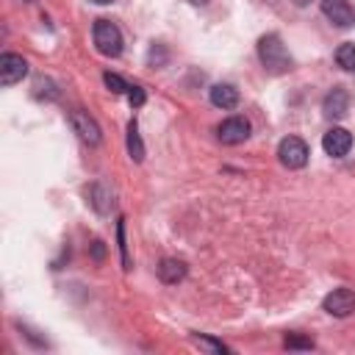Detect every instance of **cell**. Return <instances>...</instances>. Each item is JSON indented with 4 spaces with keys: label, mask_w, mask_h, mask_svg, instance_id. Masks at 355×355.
Segmentation results:
<instances>
[{
    "label": "cell",
    "mask_w": 355,
    "mask_h": 355,
    "mask_svg": "<svg viewBox=\"0 0 355 355\" xmlns=\"http://www.w3.org/2000/svg\"><path fill=\"white\" fill-rule=\"evenodd\" d=\"M258 58H261L263 69L272 75H283L291 69V55H288V50L277 33H266L258 39Z\"/></svg>",
    "instance_id": "obj_1"
},
{
    "label": "cell",
    "mask_w": 355,
    "mask_h": 355,
    "mask_svg": "<svg viewBox=\"0 0 355 355\" xmlns=\"http://www.w3.org/2000/svg\"><path fill=\"white\" fill-rule=\"evenodd\" d=\"M92 36H94V47L103 53V55H108V58H116L119 53H122V33H119V28L111 22V19H97L94 22V28H92Z\"/></svg>",
    "instance_id": "obj_2"
},
{
    "label": "cell",
    "mask_w": 355,
    "mask_h": 355,
    "mask_svg": "<svg viewBox=\"0 0 355 355\" xmlns=\"http://www.w3.org/2000/svg\"><path fill=\"white\" fill-rule=\"evenodd\" d=\"M308 144L302 141V139H297V136H286L280 144H277V158H280V164L283 166H288V169H302L305 164H308Z\"/></svg>",
    "instance_id": "obj_3"
},
{
    "label": "cell",
    "mask_w": 355,
    "mask_h": 355,
    "mask_svg": "<svg viewBox=\"0 0 355 355\" xmlns=\"http://www.w3.org/2000/svg\"><path fill=\"white\" fill-rule=\"evenodd\" d=\"M28 75V61L17 53H3L0 55V83L3 86H14Z\"/></svg>",
    "instance_id": "obj_4"
},
{
    "label": "cell",
    "mask_w": 355,
    "mask_h": 355,
    "mask_svg": "<svg viewBox=\"0 0 355 355\" xmlns=\"http://www.w3.org/2000/svg\"><path fill=\"white\" fill-rule=\"evenodd\" d=\"M322 308H324L330 316L344 319V316H349V313L355 311V294H352L349 288H333V291L322 300Z\"/></svg>",
    "instance_id": "obj_5"
},
{
    "label": "cell",
    "mask_w": 355,
    "mask_h": 355,
    "mask_svg": "<svg viewBox=\"0 0 355 355\" xmlns=\"http://www.w3.org/2000/svg\"><path fill=\"white\" fill-rule=\"evenodd\" d=\"M322 14L336 28H352L355 25V8L347 0H322Z\"/></svg>",
    "instance_id": "obj_6"
},
{
    "label": "cell",
    "mask_w": 355,
    "mask_h": 355,
    "mask_svg": "<svg viewBox=\"0 0 355 355\" xmlns=\"http://www.w3.org/2000/svg\"><path fill=\"white\" fill-rule=\"evenodd\" d=\"M69 122H72V128H75V133L86 141V144H100V139H103V130H100V125L86 114V111H72L69 114Z\"/></svg>",
    "instance_id": "obj_7"
},
{
    "label": "cell",
    "mask_w": 355,
    "mask_h": 355,
    "mask_svg": "<svg viewBox=\"0 0 355 355\" xmlns=\"http://www.w3.org/2000/svg\"><path fill=\"white\" fill-rule=\"evenodd\" d=\"M216 136L222 144H241L250 136V122L244 116H230L216 128Z\"/></svg>",
    "instance_id": "obj_8"
},
{
    "label": "cell",
    "mask_w": 355,
    "mask_h": 355,
    "mask_svg": "<svg viewBox=\"0 0 355 355\" xmlns=\"http://www.w3.org/2000/svg\"><path fill=\"white\" fill-rule=\"evenodd\" d=\"M322 111H324L327 119H341V116H347V111H349V94H347V89H341V86L330 89V92L324 94V100H322Z\"/></svg>",
    "instance_id": "obj_9"
},
{
    "label": "cell",
    "mask_w": 355,
    "mask_h": 355,
    "mask_svg": "<svg viewBox=\"0 0 355 355\" xmlns=\"http://www.w3.org/2000/svg\"><path fill=\"white\" fill-rule=\"evenodd\" d=\"M322 147H324L327 155L341 158V155L349 153V147H352V136H349V130H344V128H330V130L324 133V139H322Z\"/></svg>",
    "instance_id": "obj_10"
},
{
    "label": "cell",
    "mask_w": 355,
    "mask_h": 355,
    "mask_svg": "<svg viewBox=\"0 0 355 355\" xmlns=\"http://www.w3.org/2000/svg\"><path fill=\"white\" fill-rule=\"evenodd\" d=\"M208 97H211V103H214L216 108H222V111L239 105V89L230 86V83H214V86L208 89Z\"/></svg>",
    "instance_id": "obj_11"
},
{
    "label": "cell",
    "mask_w": 355,
    "mask_h": 355,
    "mask_svg": "<svg viewBox=\"0 0 355 355\" xmlns=\"http://www.w3.org/2000/svg\"><path fill=\"white\" fill-rule=\"evenodd\" d=\"M158 277H161V283H180L183 277H186V263L183 261H178V258H164L161 263H158Z\"/></svg>",
    "instance_id": "obj_12"
},
{
    "label": "cell",
    "mask_w": 355,
    "mask_h": 355,
    "mask_svg": "<svg viewBox=\"0 0 355 355\" xmlns=\"http://www.w3.org/2000/svg\"><path fill=\"white\" fill-rule=\"evenodd\" d=\"M128 153H130V158L136 164L144 161V144H141V136H139V125L136 122L128 125Z\"/></svg>",
    "instance_id": "obj_13"
},
{
    "label": "cell",
    "mask_w": 355,
    "mask_h": 355,
    "mask_svg": "<svg viewBox=\"0 0 355 355\" xmlns=\"http://www.w3.org/2000/svg\"><path fill=\"white\" fill-rule=\"evenodd\" d=\"M108 200H111V191H108L103 183H94V186L89 189V202H92L100 214H105V211L111 208V202H108Z\"/></svg>",
    "instance_id": "obj_14"
},
{
    "label": "cell",
    "mask_w": 355,
    "mask_h": 355,
    "mask_svg": "<svg viewBox=\"0 0 355 355\" xmlns=\"http://www.w3.org/2000/svg\"><path fill=\"white\" fill-rule=\"evenodd\" d=\"M336 64H338L341 69H347V72H355V44H352V42L338 44V50H336Z\"/></svg>",
    "instance_id": "obj_15"
},
{
    "label": "cell",
    "mask_w": 355,
    "mask_h": 355,
    "mask_svg": "<svg viewBox=\"0 0 355 355\" xmlns=\"http://www.w3.org/2000/svg\"><path fill=\"white\" fill-rule=\"evenodd\" d=\"M33 97H47V100H55V97H58V89H55V83H53L50 78H39V80L33 83Z\"/></svg>",
    "instance_id": "obj_16"
},
{
    "label": "cell",
    "mask_w": 355,
    "mask_h": 355,
    "mask_svg": "<svg viewBox=\"0 0 355 355\" xmlns=\"http://www.w3.org/2000/svg\"><path fill=\"white\" fill-rule=\"evenodd\" d=\"M166 58H169V53H166L164 44H153V47L147 50V64H150V67H164Z\"/></svg>",
    "instance_id": "obj_17"
},
{
    "label": "cell",
    "mask_w": 355,
    "mask_h": 355,
    "mask_svg": "<svg viewBox=\"0 0 355 355\" xmlns=\"http://www.w3.org/2000/svg\"><path fill=\"white\" fill-rule=\"evenodd\" d=\"M103 80H105V86H108L114 94H125V92L130 89V86H128L116 72H105V75H103Z\"/></svg>",
    "instance_id": "obj_18"
},
{
    "label": "cell",
    "mask_w": 355,
    "mask_h": 355,
    "mask_svg": "<svg viewBox=\"0 0 355 355\" xmlns=\"http://www.w3.org/2000/svg\"><path fill=\"white\" fill-rule=\"evenodd\" d=\"M283 344H286L288 349H313V341H311V338H305V336H294V333H288V336L283 338Z\"/></svg>",
    "instance_id": "obj_19"
},
{
    "label": "cell",
    "mask_w": 355,
    "mask_h": 355,
    "mask_svg": "<svg viewBox=\"0 0 355 355\" xmlns=\"http://www.w3.org/2000/svg\"><path fill=\"white\" fill-rule=\"evenodd\" d=\"M116 239H119V252H122V266L130 269V258H128V244H125V219H119L116 225Z\"/></svg>",
    "instance_id": "obj_20"
},
{
    "label": "cell",
    "mask_w": 355,
    "mask_h": 355,
    "mask_svg": "<svg viewBox=\"0 0 355 355\" xmlns=\"http://www.w3.org/2000/svg\"><path fill=\"white\" fill-rule=\"evenodd\" d=\"M194 338V344H200V347H205V349H211V352H227V347L222 344V341H214V338H208V336H191Z\"/></svg>",
    "instance_id": "obj_21"
},
{
    "label": "cell",
    "mask_w": 355,
    "mask_h": 355,
    "mask_svg": "<svg viewBox=\"0 0 355 355\" xmlns=\"http://www.w3.org/2000/svg\"><path fill=\"white\" fill-rule=\"evenodd\" d=\"M128 100H130V105H133V108H139V105H144L147 94H144V89H141V86H130V89H128Z\"/></svg>",
    "instance_id": "obj_22"
},
{
    "label": "cell",
    "mask_w": 355,
    "mask_h": 355,
    "mask_svg": "<svg viewBox=\"0 0 355 355\" xmlns=\"http://www.w3.org/2000/svg\"><path fill=\"white\" fill-rule=\"evenodd\" d=\"M92 252H94V258H97V261H103V255H105L103 241H94V244H92Z\"/></svg>",
    "instance_id": "obj_23"
},
{
    "label": "cell",
    "mask_w": 355,
    "mask_h": 355,
    "mask_svg": "<svg viewBox=\"0 0 355 355\" xmlns=\"http://www.w3.org/2000/svg\"><path fill=\"white\" fill-rule=\"evenodd\" d=\"M291 3H294V6H300V8H302V6H308V3H311V0H291Z\"/></svg>",
    "instance_id": "obj_24"
},
{
    "label": "cell",
    "mask_w": 355,
    "mask_h": 355,
    "mask_svg": "<svg viewBox=\"0 0 355 355\" xmlns=\"http://www.w3.org/2000/svg\"><path fill=\"white\" fill-rule=\"evenodd\" d=\"M189 3H191V6H205L208 0H189Z\"/></svg>",
    "instance_id": "obj_25"
},
{
    "label": "cell",
    "mask_w": 355,
    "mask_h": 355,
    "mask_svg": "<svg viewBox=\"0 0 355 355\" xmlns=\"http://www.w3.org/2000/svg\"><path fill=\"white\" fill-rule=\"evenodd\" d=\"M92 3H97V6H108V3H114V0H92Z\"/></svg>",
    "instance_id": "obj_26"
},
{
    "label": "cell",
    "mask_w": 355,
    "mask_h": 355,
    "mask_svg": "<svg viewBox=\"0 0 355 355\" xmlns=\"http://www.w3.org/2000/svg\"><path fill=\"white\" fill-rule=\"evenodd\" d=\"M28 3H31V0H28Z\"/></svg>",
    "instance_id": "obj_27"
}]
</instances>
